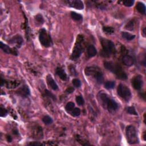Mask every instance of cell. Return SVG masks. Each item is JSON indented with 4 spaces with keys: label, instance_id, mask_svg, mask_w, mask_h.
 <instances>
[{
    "label": "cell",
    "instance_id": "29",
    "mask_svg": "<svg viewBox=\"0 0 146 146\" xmlns=\"http://www.w3.org/2000/svg\"><path fill=\"white\" fill-rule=\"evenodd\" d=\"M123 4L124 6L127 7H132L134 4V1L133 0H126V1H123Z\"/></svg>",
    "mask_w": 146,
    "mask_h": 146
},
{
    "label": "cell",
    "instance_id": "36",
    "mask_svg": "<svg viewBox=\"0 0 146 146\" xmlns=\"http://www.w3.org/2000/svg\"><path fill=\"white\" fill-rule=\"evenodd\" d=\"M69 69H70V73L72 75L77 76L78 75L77 71H76V70L75 69L74 67H73V66H70Z\"/></svg>",
    "mask_w": 146,
    "mask_h": 146
},
{
    "label": "cell",
    "instance_id": "33",
    "mask_svg": "<svg viewBox=\"0 0 146 146\" xmlns=\"http://www.w3.org/2000/svg\"><path fill=\"white\" fill-rule=\"evenodd\" d=\"M81 114V110L79 108H75L72 111V115L74 116H78Z\"/></svg>",
    "mask_w": 146,
    "mask_h": 146
},
{
    "label": "cell",
    "instance_id": "22",
    "mask_svg": "<svg viewBox=\"0 0 146 146\" xmlns=\"http://www.w3.org/2000/svg\"><path fill=\"white\" fill-rule=\"evenodd\" d=\"M71 17L74 20L81 21L83 19V17L80 14H78L76 12H72L71 13Z\"/></svg>",
    "mask_w": 146,
    "mask_h": 146
},
{
    "label": "cell",
    "instance_id": "25",
    "mask_svg": "<svg viewBox=\"0 0 146 146\" xmlns=\"http://www.w3.org/2000/svg\"><path fill=\"white\" fill-rule=\"evenodd\" d=\"M42 121L45 124L49 125L50 124L53 123V119L51 118L50 116H49L48 115L45 116L42 119Z\"/></svg>",
    "mask_w": 146,
    "mask_h": 146
},
{
    "label": "cell",
    "instance_id": "10",
    "mask_svg": "<svg viewBox=\"0 0 146 146\" xmlns=\"http://www.w3.org/2000/svg\"><path fill=\"white\" fill-rule=\"evenodd\" d=\"M66 3L70 7L75 8L78 10H82L84 8V5L82 1L80 0H73V1H67Z\"/></svg>",
    "mask_w": 146,
    "mask_h": 146
},
{
    "label": "cell",
    "instance_id": "24",
    "mask_svg": "<svg viewBox=\"0 0 146 146\" xmlns=\"http://www.w3.org/2000/svg\"><path fill=\"white\" fill-rule=\"evenodd\" d=\"M115 85V83L114 81H107L105 83L104 85V87L106 88L108 90L112 89V88H114Z\"/></svg>",
    "mask_w": 146,
    "mask_h": 146
},
{
    "label": "cell",
    "instance_id": "28",
    "mask_svg": "<svg viewBox=\"0 0 146 146\" xmlns=\"http://www.w3.org/2000/svg\"><path fill=\"white\" fill-rule=\"evenodd\" d=\"M127 111L129 114L131 115H137V113L136 111L135 108L133 107H129L127 108Z\"/></svg>",
    "mask_w": 146,
    "mask_h": 146
},
{
    "label": "cell",
    "instance_id": "7",
    "mask_svg": "<svg viewBox=\"0 0 146 146\" xmlns=\"http://www.w3.org/2000/svg\"><path fill=\"white\" fill-rule=\"evenodd\" d=\"M39 40H40L41 44H42V46H44L45 48H49L53 44L50 35L44 29H42L40 31Z\"/></svg>",
    "mask_w": 146,
    "mask_h": 146
},
{
    "label": "cell",
    "instance_id": "11",
    "mask_svg": "<svg viewBox=\"0 0 146 146\" xmlns=\"http://www.w3.org/2000/svg\"><path fill=\"white\" fill-rule=\"evenodd\" d=\"M0 47L1 49L3 50L4 52L7 53V54H11L14 55H17L18 53L17 50L15 49H12L8 46V45H6L5 44H3V42H0Z\"/></svg>",
    "mask_w": 146,
    "mask_h": 146
},
{
    "label": "cell",
    "instance_id": "39",
    "mask_svg": "<svg viewBox=\"0 0 146 146\" xmlns=\"http://www.w3.org/2000/svg\"><path fill=\"white\" fill-rule=\"evenodd\" d=\"M7 140L8 142H11L12 141V137L10 136V135H8L7 137Z\"/></svg>",
    "mask_w": 146,
    "mask_h": 146
},
{
    "label": "cell",
    "instance_id": "19",
    "mask_svg": "<svg viewBox=\"0 0 146 146\" xmlns=\"http://www.w3.org/2000/svg\"><path fill=\"white\" fill-rule=\"evenodd\" d=\"M34 137L37 139H41L42 138L43 136V133H42V129L41 128V127H36V129L33 132Z\"/></svg>",
    "mask_w": 146,
    "mask_h": 146
},
{
    "label": "cell",
    "instance_id": "15",
    "mask_svg": "<svg viewBox=\"0 0 146 146\" xmlns=\"http://www.w3.org/2000/svg\"><path fill=\"white\" fill-rule=\"evenodd\" d=\"M47 83H48V85L54 90H57L58 89V86L56 83V82L53 79L52 77L50 75H48L47 76Z\"/></svg>",
    "mask_w": 146,
    "mask_h": 146
},
{
    "label": "cell",
    "instance_id": "40",
    "mask_svg": "<svg viewBox=\"0 0 146 146\" xmlns=\"http://www.w3.org/2000/svg\"><path fill=\"white\" fill-rule=\"evenodd\" d=\"M5 84V80H4L3 78H1V86H3Z\"/></svg>",
    "mask_w": 146,
    "mask_h": 146
},
{
    "label": "cell",
    "instance_id": "17",
    "mask_svg": "<svg viewBox=\"0 0 146 146\" xmlns=\"http://www.w3.org/2000/svg\"><path fill=\"white\" fill-rule=\"evenodd\" d=\"M97 54V51L95 47L92 45H90L87 48V55L88 57L91 58V57H95Z\"/></svg>",
    "mask_w": 146,
    "mask_h": 146
},
{
    "label": "cell",
    "instance_id": "31",
    "mask_svg": "<svg viewBox=\"0 0 146 146\" xmlns=\"http://www.w3.org/2000/svg\"><path fill=\"white\" fill-rule=\"evenodd\" d=\"M45 95H46L47 96H49V97L51 98V99H53L54 100H56V98H55V96L54 94H53L51 92L49 91L48 90H45Z\"/></svg>",
    "mask_w": 146,
    "mask_h": 146
},
{
    "label": "cell",
    "instance_id": "16",
    "mask_svg": "<svg viewBox=\"0 0 146 146\" xmlns=\"http://www.w3.org/2000/svg\"><path fill=\"white\" fill-rule=\"evenodd\" d=\"M55 73L63 81H65L67 80V74H66L65 71L61 67H57V69H55Z\"/></svg>",
    "mask_w": 146,
    "mask_h": 146
},
{
    "label": "cell",
    "instance_id": "30",
    "mask_svg": "<svg viewBox=\"0 0 146 146\" xmlns=\"http://www.w3.org/2000/svg\"><path fill=\"white\" fill-rule=\"evenodd\" d=\"M72 83H73V85L75 87L78 88L81 87V82L80 81V80L78 79H74L73 81H72Z\"/></svg>",
    "mask_w": 146,
    "mask_h": 146
},
{
    "label": "cell",
    "instance_id": "41",
    "mask_svg": "<svg viewBox=\"0 0 146 146\" xmlns=\"http://www.w3.org/2000/svg\"><path fill=\"white\" fill-rule=\"evenodd\" d=\"M18 131L17 130H15V131H13V134H15V135H17L18 134Z\"/></svg>",
    "mask_w": 146,
    "mask_h": 146
},
{
    "label": "cell",
    "instance_id": "5",
    "mask_svg": "<svg viewBox=\"0 0 146 146\" xmlns=\"http://www.w3.org/2000/svg\"><path fill=\"white\" fill-rule=\"evenodd\" d=\"M83 42V37L82 36H78L77 39V42L75 43V46L73 49V52L71 55V59L72 60H77L79 58L82 54L83 46L82 42Z\"/></svg>",
    "mask_w": 146,
    "mask_h": 146
},
{
    "label": "cell",
    "instance_id": "37",
    "mask_svg": "<svg viewBox=\"0 0 146 146\" xmlns=\"http://www.w3.org/2000/svg\"><path fill=\"white\" fill-rule=\"evenodd\" d=\"M74 91V88H73V87H69L67 88L66 90V92L67 93L70 94L72 93V92H73Z\"/></svg>",
    "mask_w": 146,
    "mask_h": 146
},
{
    "label": "cell",
    "instance_id": "18",
    "mask_svg": "<svg viewBox=\"0 0 146 146\" xmlns=\"http://www.w3.org/2000/svg\"><path fill=\"white\" fill-rule=\"evenodd\" d=\"M5 85L8 88H14L20 85V82L17 81H5Z\"/></svg>",
    "mask_w": 146,
    "mask_h": 146
},
{
    "label": "cell",
    "instance_id": "13",
    "mask_svg": "<svg viewBox=\"0 0 146 146\" xmlns=\"http://www.w3.org/2000/svg\"><path fill=\"white\" fill-rule=\"evenodd\" d=\"M9 42L12 44H16L17 48H20L23 44L24 40L22 37L20 36V35H17V36H14V37L12 38L11 40H10Z\"/></svg>",
    "mask_w": 146,
    "mask_h": 146
},
{
    "label": "cell",
    "instance_id": "26",
    "mask_svg": "<svg viewBox=\"0 0 146 146\" xmlns=\"http://www.w3.org/2000/svg\"><path fill=\"white\" fill-rule=\"evenodd\" d=\"M74 107H75L74 103L73 102H70L67 103L66 106L65 107V108L67 111H71L73 110L74 108Z\"/></svg>",
    "mask_w": 146,
    "mask_h": 146
},
{
    "label": "cell",
    "instance_id": "38",
    "mask_svg": "<svg viewBox=\"0 0 146 146\" xmlns=\"http://www.w3.org/2000/svg\"><path fill=\"white\" fill-rule=\"evenodd\" d=\"M29 145H42V144L40 143H38V142H36V143H31L29 144Z\"/></svg>",
    "mask_w": 146,
    "mask_h": 146
},
{
    "label": "cell",
    "instance_id": "4",
    "mask_svg": "<svg viewBox=\"0 0 146 146\" xmlns=\"http://www.w3.org/2000/svg\"><path fill=\"white\" fill-rule=\"evenodd\" d=\"M85 74L87 76H92L98 83L101 84L103 82V75L99 68L95 66L87 67L85 69Z\"/></svg>",
    "mask_w": 146,
    "mask_h": 146
},
{
    "label": "cell",
    "instance_id": "35",
    "mask_svg": "<svg viewBox=\"0 0 146 146\" xmlns=\"http://www.w3.org/2000/svg\"><path fill=\"white\" fill-rule=\"evenodd\" d=\"M0 110H1V117H5L8 114V110L7 109H5V108L4 107H1L0 108Z\"/></svg>",
    "mask_w": 146,
    "mask_h": 146
},
{
    "label": "cell",
    "instance_id": "34",
    "mask_svg": "<svg viewBox=\"0 0 146 146\" xmlns=\"http://www.w3.org/2000/svg\"><path fill=\"white\" fill-rule=\"evenodd\" d=\"M36 20L37 21L38 23H40V24H43L44 22V18H43L42 16L41 15V14H38L36 16Z\"/></svg>",
    "mask_w": 146,
    "mask_h": 146
},
{
    "label": "cell",
    "instance_id": "6",
    "mask_svg": "<svg viewBox=\"0 0 146 146\" xmlns=\"http://www.w3.org/2000/svg\"><path fill=\"white\" fill-rule=\"evenodd\" d=\"M126 133L127 141L130 144H134L139 143L136 130L133 126H128L126 127Z\"/></svg>",
    "mask_w": 146,
    "mask_h": 146
},
{
    "label": "cell",
    "instance_id": "23",
    "mask_svg": "<svg viewBox=\"0 0 146 146\" xmlns=\"http://www.w3.org/2000/svg\"><path fill=\"white\" fill-rule=\"evenodd\" d=\"M103 31L106 34H111L114 33V29L112 27L110 26H104L103 28Z\"/></svg>",
    "mask_w": 146,
    "mask_h": 146
},
{
    "label": "cell",
    "instance_id": "8",
    "mask_svg": "<svg viewBox=\"0 0 146 146\" xmlns=\"http://www.w3.org/2000/svg\"><path fill=\"white\" fill-rule=\"evenodd\" d=\"M117 93L120 97L126 101H129L131 98V92L129 88L126 85L120 84L117 88Z\"/></svg>",
    "mask_w": 146,
    "mask_h": 146
},
{
    "label": "cell",
    "instance_id": "27",
    "mask_svg": "<svg viewBox=\"0 0 146 146\" xmlns=\"http://www.w3.org/2000/svg\"><path fill=\"white\" fill-rule=\"evenodd\" d=\"M76 102L79 106H82L85 103V100H84L83 98L81 95H79L76 97Z\"/></svg>",
    "mask_w": 146,
    "mask_h": 146
},
{
    "label": "cell",
    "instance_id": "14",
    "mask_svg": "<svg viewBox=\"0 0 146 146\" xmlns=\"http://www.w3.org/2000/svg\"><path fill=\"white\" fill-rule=\"evenodd\" d=\"M123 63L127 66H131L134 64V59L129 55H124L122 58Z\"/></svg>",
    "mask_w": 146,
    "mask_h": 146
},
{
    "label": "cell",
    "instance_id": "43",
    "mask_svg": "<svg viewBox=\"0 0 146 146\" xmlns=\"http://www.w3.org/2000/svg\"><path fill=\"white\" fill-rule=\"evenodd\" d=\"M145 132H144V136H143L144 140H145Z\"/></svg>",
    "mask_w": 146,
    "mask_h": 146
},
{
    "label": "cell",
    "instance_id": "21",
    "mask_svg": "<svg viewBox=\"0 0 146 146\" xmlns=\"http://www.w3.org/2000/svg\"><path fill=\"white\" fill-rule=\"evenodd\" d=\"M122 36L123 38H124L125 40H126L127 41H131L133 40L135 37V35L131 34L130 33H129L124 32H122Z\"/></svg>",
    "mask_w": 146,
    "mask_h": 146
},
{
    "label": "cell",
    "instance_id": "12",
    "mask_svg": "<svg viewBox=\"0 0 146 146\" xmlns=\"http://www.w3.org/2000/svg\"><path fill=\"white\" fill-rule=\"evenodd\" d=\"M17 94L22 97H27L30 94L29 88L27 85H24L18 88L17 91Z\"/></svg>",
    "mask_w": 146,
    "mask_h": 146
},
{
    "label": "cell",
    "instance_id": "42",
    "mask_svg": "<svg viewBox=\"0 0 146 146\" xmlns=\"http://www.w3.org/2000/svg\"><path fill=\"white\" fill-rule=\"evenodd\" d=\"M143 36L144 37H145V28H144V29H143Z\"/></svg>",
    "mask_w": 146,
    "mask_h": 146
},
{
    "label": "cell",
    "instance_id": "32",
    "mask_svg": "<svg viewBox=\"0 0 146 146\" xmlns=\"http://www.w3.org/2000/svg\"><path fill=\"white\" fill-rule=\"evenodd\" d=\"M133 27H134V23H133V21H131L130 22H129L126 25V26H125V28L127 30H132L133 29Z\"/></svg>",
    "mask_w": 146,
    "mask_h": 146
},
{
    "label": "cell",
    "instance_id": "20",
    "mask_svg": "<svg viewBox=\"0 0 146 146\" xmlns=\"http://www.w3.org/2000/svg\"><path fill=\"white\" fill-rule=\"evenodd\" d=\"M136 8L137 11H138L140 14H145V7L144 4L139 2V3H137Z\"/></svg>",
    "mask_w": 146,
    "mask_h": 146
},
{
    "label": "cell",
    "instance_id": "1",
    "mask_svg": "<svg viewBox=\"0 0 146 146\" xmlns=\"http://www.w3.org/2000/svg\"><path fill=\"white\" fill-rule=\"evenodd\" d=\"M98 96L102 106L107 109L109 112H114L118 110V104L114 99L109 97L107 94L100 92Z\"/></svg>",
    "mask_w": 146,
    "mask_h": 146
},
{
    "label": "cell",
    "instance_id": "9",
    "mask_svg": "<svg viewBox=\"0 0 146 146\" xmlns=\"http://www.w3.org/2000/svg\"><path fill=\"white\" fill-rule=\"evenodd\" d=\"M143 85L142 77L140 75H137L132 80V85L135 90H139L141 89Z\"/></svg>",
    "mask_w": 146,
    "mask_h": 146
},
{
    "label": "cell",
    "instance_id": "2",
    "mask_svg": "<svg viewBox=\"0 0 146 146\" xmlns=\"http://www.w3.org/2000/svg\"><path fill=\"white\" fill-rule=\"evenodd\" d=\"M104 66L108 70L111 71L115 74L116 77L122 80H126L127 78V75L122 67L116 63H114L112 62H104Z\"/></svg>",
    "mask_w": 146,
    "mask_h": 146
},
{
    "label": "cell",
    "instance_id": "3",
    "mask_svg": "<svg viewBox=\"0 0 146 146\" xmlns=\"http://www.w3.org/2000/svg\"><path fill=\"white\" fill-rule=\"evenodd\" d=\"M100 42H101L103 48V52L102 54L103 55L104 57H109L110 56V55L115 53V46L111 41L104 38H101Z\"/></svg>",
    "mask_w": 146,
    "mask_h": 146
}]
</instances>
